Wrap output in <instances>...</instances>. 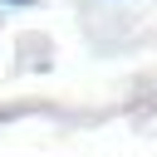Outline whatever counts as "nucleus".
Wrapping results in <instances>:
<instances>
[{
	"label": "nucleus",
	"instance_id": "nucleus-1",
	"mask_svg": "<svg viewBox=\"0 0 157 157\" xmlns=\"http://www.w3.org/2000/svg\"><path fill=\"white\" fill-rule=\"evenodd\" d=\"M5 5H29V0H5Z\"/></svg>",
	"mask_w": 157,
	"mask_h": 157
}]
</instances>
